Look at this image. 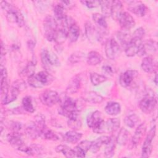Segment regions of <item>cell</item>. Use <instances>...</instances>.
I'll return each mask as SVG.
<instances>
[{"label":"cell","instance_id":"obj_46","mask_svg":"<svg viewBox=\"0 0 158 158\" xmlns=\"http://www.w3.org/2000/svg\"><path fill=\"white\" fill-rule=\"evenodd\" d=\"M139 122V117L135 114H130L125 117L124 122L125 125L130 128H134Z\"/></svg>","mask_w":158,"mask_h":158},{"label":"cell","instance_id":"obj_30","mask_svg":"<svg viewBox=\"0 0 158 158\" xmlns=\"http://www.w3.org/2000/svg\"><path fill=\"white\" fill-rule=\"evenodd\" d=\"M102 57L100 53L95 51H91L87 56L86 61L89 65H97L102 61Z\"/></svg>","mask_w":158,"mask_h":158},{"label":"cell","instance_id":"obj_13","mask_svg":"<svg viewBox=\"0 0 158 158\" xmlns=\"http://www.w3.org/2000/svg\"><path fill=\"white\" fill-rule=\"evenodd\" d=\"M21 136L22 134L12 131L10 133L7 135V139L12 146L19 151L23 152L26 145L22 140Z\"/></svg>","mask_w":158,"mask_h":158},{"label":"cell","instance_id":"obj_32","mask_svg":"<svg viewBox=\"0 0 158 158\" xmlns=\"http://www.w3.org/2000/svg\"><path fill=\"white\" fill-rule=\"evenodd\" d=\"M25 132L26 133L28 137L32 139H37L41 136L39 130L33 122H31L27 125V127L25 128Z\"/></svg>","mask_w":158,"mask_h":158},{"label":"cell","instance_id":"obj_17","mask_svg":"<svg viewBox=\"0 0 158 158\" xmlns=\"http://www.w3.org/2000/svg\"><path fill=\"white\" fill-rule=\"evenodd\" d=\"M146 131V124L145 122H143L139 124L131 138V144L133 147H136L141 142L145 133Z\"/></svg>","mask_w":158,"mask_h":158},{"label":"cell","instance_id":"obj_27","mask_svg":"<svg viewBox=\"0 0 158 158\" xmlns=\"http://www.w3.org/2000/svg\"><path fill=\"white\" fill-rule=\"evenodd\" d=\"M80 33V28L78 25L75 22H74L70 26L68 30L67 38L69 41L70 43H75L78 39Z\"/></svg>","mask_w":158,"mask_h":158},{"label":"cell","instance_id":"obj_39","mask_svg":"<svg viewBox=\"0 0 158 158\" xmlns=\"http://www.w3.org/2000/svg\"><path fill=\"white\" fill-rule=\"evenodd\" d=\"M67 33L68 30L63 27L58 28L54 40L57 44L60 45L65 42V40L67 38Z\"/></svg>","mask_w":158,"mask_h":158},{"label":"cell","instance_id":"obj_49","mask_svg":"<svg viewBox=\"0 0 158 158\" xmlns=\"http://www.w3.org/2000/svg\"><path fill=\"white\" fill-rule=\"evenodd\" d=\"M13 86L15 87L17 89H18L20 92L25 90L27 88V85L25 82L22 80H17L14 81L12 83Z\"/></svg>","mask_w":158,"mask_h":158},{"label":"cell","instance_id":"obj_50","mask_svg":"<svg viewBox=\"0 0 158 158\" xmlns=\"http://www.w3.org/2000/svg\"><path fill=\"white\" fill-rule=\"evenodd\" d=\"M81 2L90 9L100 6V1H81Z\"/></svg>","mask_w":158,"mask_h":158},{"label":"cell","instance_id":"obj_21","mask_svg":"<svg viewBox=\"0 0 158 158\" xmlns=\"http://www.w3.org/2000/svg\"><path fill=\"white\" fill-rule=\"evenodd\" d=\"M91 141L88 140H83L80 142L73 149L75 152V156L78 157H85L88 150L90 149Z\"/></svg>","mask_w":158,"mask_h":158},{"label":"cell","instance_id":"obj_4","mask_svg":"<svg viewBox=\"0 0 158 158\" xmlns=\"http://www.w3.org/2000/svg\"><path fill=\"white\" fill-rule=\"evenodd\" d=\"M157 105V97L151 89L146 91L143 98L139 103V107L142 112L150 114L154 111Z\"/></svg>","mask_w":158,"mask_h":158},{"label":"cell","instance_id":"obj_37","mask_svg":"<svg viewBox=\"0 0 158 158\" xmlns=\"http://www.w3.org/2000/svg\"><path fill=\"white\" fill-rule=\"evenodd\" d=\"M116 140L114 136H110L109 141L106 144V148L104 151L105 156L107 157H112L114 155L115 148Z\"/></svg>","mask_w":158,"mask_h":158},{"label":"cell","instance_id":"obj_9","mask_svg":"<svg viewBox=\"0 0 158 158\" xmlns=\"http://www.w3.org/2000/svg\"><path fill=\"white\" fill-rule=\"evenodd\" d=\"M40 99L43 104L48 107H52L59 102L60 96L54 90L47 89L40 94Z\"/></svg>","mask_w":158,"mask_h":158},{"label":"cell","instance_id":"obj_36","mask_svg":"<svg viewBox=\"0 0 158 158\" xmlns=\"http://www.w3.org/2000/svg\"><path fill=\"white\" fill-rule=\"evenodd\" d=\"M67 125L68 127L73 130L77 131L80 129L82 125V122L79 116V114L69 118L67 120Z\"/></svg>","mask_w":158,"mask_h":158},{"label":"cell","instance_id":"obj_34","mask_svg":"<svg viewBox=\"0 0 158 158\" xmlns=\"http://www.w3.org/2000/svg\"><path fill=\"white\" fill-rule=\"evenodd\" d=\"M55 150L58 153H62L66 157H74L75 156V152L74 149H72L69 146L65 144H59L57 146Z\"/></svg>","mask_w":158,"mask_h":158},{"label":"cell","instance_id":"obj_40","mask_svg":"<svg viewBox=\"0 0 158 158\" xmlns=\"http://www.w3.org/2000/svg\"><path fill=\"white\" fill-rule=\"evenodd\" d=\"M36 61L33 58L32 60L28 62V64L25 66V67L23 69L21 72V74L24 77H29L30 76L33 75L35 73V66H36Z\"/></svg>","mask_w":158,"mask_h":158},{"label":"cell","instance_id":"obj_31","mask_svg":"<svg viewBox=\"0 0 158 158\" xmlns=\"http://www.w3.org/2000/svg\"><path fill=\"white\" fill-rule=\"evenodd\" d=\"M66 9L63 5L59 2V3L54 5L53 8V12L55 16V19L59 22L62 21L67 17Z\"/></svg>","mask_w":158,"mask_h":158},{"label":"cell","instance_id":"obj_16","mask_svg":"<svg viewBox=\"0 0 158 158\" xmlns=\"http://www.w3.org/2000/svg\"><path fill=\"white\" fill-rule=\"evenodd\" d=\"M118 23L123 30H128L135 25L133 17L127 12H123L118 19Z\"/></svg>","mask_w":158,"mask_h":158},{"label":"cell","instance_id":"obj_29","mask_svg":"<svg viewBox=\"0 0 158 158\" xmlns=\"http://www.w3.org/2000/svg\"><path fill=\"white\" fill-rule=\"evenodd\" d=\"M105 112L109 115H117L121 112L120 105L117 102H109L105 107Z\"/></svg>","mask_w":158,"mask_h":158},{"label":"cell","instance_id":"obj_1","mask_svg":"<svg viewBox=\"0 0 158 158\" xmlns=\"http://www.w3.org/2000/svg\"><path fill=\"white\" fill-rule=\"evenodd\" d=\"M1 7L6 12V18L8 22L16 23L20 27H22L25 25L23 16L17 8L4 1H1Z\"/></svg>","mask_w":158,"mask_h":158},{"label":"cell","instance_id":"obj_3","mask_svg":"<svg viewBox=\"0 0 158 158\" xmlns=\"http://www.w3.org/2000/svg\"><path fill=\"white\" fill-rule=\"evenodd\" d=\"M54 80V78L51 73L43 70L28 77V83L31 87L39 88L50 85Z\"/></svg>","mask_w":158,"mask_h":158},{"label":"cell","instance_id":"obj_48","mask_svg":"<svg viewBox=\"0 0 158 158\" xmlns=\"http://www.w3.org/2000/svg\"><path fill=\"white\" fill-rule=\"evenodd\" d=\"M83 56H84V55H83V52L77 51V52H73V54H72L70 56V57L68 59V61L70 64H75L78 63L80 61H81Z\"/></svg>","mask_w":158,"mask_h":158},{"label":"cell","instance_id":"obj_41","mask_svg":"<svg viewBox=\"0 0 158 158\" xmlns=\"http://www.w3.org/2000/svg\"><path fill=\"white\" fill-rule=\"evenodd\" d=\"M127 31V30H123L122 31H118V33L117 34V37L118 40H119L120 44L122 46H125V48L128 44V43L130 42V41L131 38V36Z\"/></svg>","mask_w":158,"mask_h":158},{"label":"cell","instance_id":"obj_10","mask_svg":"<svg viewBox=\"0 0 158 158\" xmlns=\"http://www.w3.org/2000/svg\"><path fill=\"white\" fill-rule=\"evenodd\" d=\"M156 127L154 125L148 132L145 140L143 143V145L142 147L141 151V157H149L152 151V141L156 135Z\"/></svg>","mask_w":158,"mask_h":158},{"label":"cell","instance_id":"obj_47","mask_svg":"<svg viewBox=\"0 0 158 158\" xmlns=\"http://www.w3.org/2000/svg\"><path fill=\"white\" fill-rule=\"evenodd\" d=\"M41 137H43L44 139L52 141H57L60 139L59 136L57 133H56L52 130L48 128V127H46L43 131Z\"/></svg>","mask_w":158,"mask_h":158},{"label":"cell","instance_id":"obj_33","mask_svg":"<svg viewBox=\"0 0 158 158\" xmlns=\"http://www.w3.org/2000/svg\"><path fill=\"white\" fill-rule=\"evenodd\" d=\"M23 152L29 156H38L43 154L44 149L41 145L31 144L30 146H26Z\"/></svg>","mask_w":158,"mask_h":158},{"label":"cell","instance_id":"obj_51","mask_svg":"<svg viewBox=\"0 0 158 158\" xmlns=\"http://www.w3.org/2000/svg\"><path fill=\"white\" fill-rule=\"evenodd\" d=\"M102 70L105 73H107L108 75H112L114 73V70H113L112 67L109 65H104L102 66Z\"/></svg>","mask_w":158,"mask_h":158},{"label":"cell","instance_id":"obj_22","mask_svg":"<svg viewBox=\"0 0 158 158\" xmlns=\"http://www.w3.org/2000/svg\"><path fill=\"white\" fill-rule=\"evenodd\" d=\"M85 35L89 40H98L99 35V28H95L90 22H86L85 25Z\"/></svg>","mask_w":158,"mask_h":158},{"label":"cell","instance_id":"obj_8","mask_svg":"<svg viewBox=\"0 0 158 158\" xmlns=\"http://www.w3.org/2000/svg\"><path fill=\"white\" fill-rule=\"evenodd\" d=\"M120 52V46L115 39L110 38L107 40L105 43V54L108 59H115L118 57Z\"/></svg>","mask_w":158,"mask_h":158},{"label":"cell","instance_id":"obj_20","mask_svg":"<svg viewBox=\"0 0 158 158\" xmlns=\"http://www.w3.org/2000/svg\"><path fill=\"white\" fill-rule=\"evenodd\" d=\"M83 101L91 104H99L104 101V98L96 91H86L81 94Z\"/></svg>","mask_w":158,"mask_h":158},{"label":"cell","instance_id":"obj_18","mask_svg":"<svg viewBox=\"0 0 158 158\" xmlns=\"http://www.w3.org/2000/svg\"><path fill=\"white\" fill-rule=\"evenodd\" d=\"M141 69L146 73H153L157 70V61L151 56H148L143 58L141 64Z\"/></svg>","mask_w":158,"mask_h":158},{"label":"cell","instance_id":"obj_44","mask_svg":"<svg viewBox=\"0 0 158 158\" xmlns=\"http://www.w3.org/2000/svg\"><path fill=\"white\" fill-rule=\"evenodd\" d=\"M22 107L23 109L30 113H33L35 112V109L34 107L32 98L31 96H27L24 97L22 99Z\"/></svg>","mask_w":158,"mask_h":158},{"label":"cell","instance_id":"obj_28","mask_svg":"<svg viewBox=\"0 0 158 158\" xmlns=\"http://www.w3.org/2000/svg\"><path fill=\"white\" fill-rule=\"evenodd\" d=\"M20 93V91L18 89L12 86L7 95L2 99H1L2 104L6 105L14 101L15 100L17 99V98Z\"/></svg>","mask_w":158,"mask_h":158},{"label":"cell","instance_id":"obj_6","mask_svg":"<svg viewBox=\"0 0 158 158\" xmlns=\"http://www.w3.org/2000/svg\"><path fill=\"white\" fill-rule=\"evenodd\" d=\"M43 28L46 38L49 41H54L59 28L56 19L52 15L46 16L44 20Z\"/></svg>","mask_w":158,"mask_h":158},{"label":"cell","instance_id":"obj_45","mask_svg":"<svg viewBox=\"0 0 158 158\" xmlns=\"http://www.w3.org/2000/svg\"><path fill=\"white\" fill-rule=\"evenodd\" d=\"M112 1H100V6L101 7L102 14L105 17L110 16L111 6Z\"/></svg>","mask_w":158,"mask_h":158},{"label":"cell","instance_id":"obj_7","mask_svg":"<svg viewBox=\"0 0 158 158\" xmlns=\"http://www.w3.org/2000/svg\"><path fill=\"white\" fill-rule=\"evenodd\" d=\"M41 60L43 67L46 71L49 70L51 66H59L60 61L58 57L52 52L47 49H43L41 52Z\"/></svg>","mask_w":158,"mask_h":158},{"label":"cell","instance_id":"obj_5","mask_svg":"<svg viewBox=\"0 0 158 158\" xmlns=\"http://www.w3.org/2000/svg\"><path fill=\"white\" fill-rule=\"evenodd\" d=\"M120 126V121L117 118H110L106 121L102 120L96 127L93 129L96 134L110 133L117 131Z\"/></svg>","mask_w":158,"mask_h":158},{"label":"cell","instance_id":"obj_42","mask_svg":"<svg viewBox=\"0 0 158 158\" xmlns=\"http://www.w3.org/2000/svg\"><path fill=\"white\" fill-rule=\"evenodd\" d=\"M107 80V78L105 75H101L96 72H92L90 73V81L94 86L99 85Z\"/></svg>","mask_w":158,"mask_h":158},{"label":"cell","instance_id":"obj_26","mask_svg":"<svg viewBox=\"0 0 158 158\" xmlns=\"http://www.w3.org/2000/svg\"><path fill=\"white\" fill-rule=\"evenodd\" d=\"M123 5L120 1H112L110 16L115 20H118L119 17L123 12Z\"/></svg>","mask_w":158,"mask_h":158},{"label":"cell","instance_id":"obj_23","mask_svg":"<svg viewBox=\"0 0 158 158\" xmlns=\"http://www.w3.org/2000/svg\"><path fill=\"white\" fill-rule=\"evenodd\" d=\"M81 85V79L78 75L74 76L69 81L67 88L66 93L72 94L76 93L80 89Z\"/></svg>","mask_w":158,"mask_h":158},{"label":"cell","instance_id":"obj_24","mask_svg":"<svg viewBox=\"0 0 158 158\" xmlns=\"http://www.w3.org/2000/svg\"><path fill=\"white\" fill-rule=\"evenodd\" d=\"M110 136H101L93 141H91V145L90 150L93 153H96L99 151L101 147L103 145H106L110 139Z\"/></svg>","mask_w":158,"mask_h":158},{"label":"cell","instance_id":"obj_12","mask_svg":"<svg viewBox=\"0 0 158 158\" xmlns=\"http://www.w3.org/2000/svg\"><path fill=\"white\" fill-rule=\"evenodd\" d=\"M157 49V43L152 40H147L144 44L142 43L137 55L141 57L144 56H151L156 52Z\"/></svg>","mask_w":158,"mask_h":158},{"label":"cell","instance_id":"obj_35","mask_svg":"<svg viewBox=\"0 0 158 158\" xmlns=\"http://www.w3.org/2000/svg\"><path fill=\"white\" fill-rule=\"evenodd\" d=\"M129 137V131L125 128H122L115 138L116 143L120 146H124L127 143Z\"/></svg>","mask_w":158,"mask_h":158},{"label":"cell","instance_id":"obj_43","mask_svg":"<svg viewBox=\"0 0 158 158\" xmlns=\"http://www.w3.org/2000/svg\"><path fill=\"white\" fill-rule=\"evenodd\" d=\"M7 127L12 131L18 133L20 134H22V132L25 131V128H24L23 125L22 123L15 122V121H10L7 123Z\"/></svg>","mask_w":158,"mask_h":158},{"label":"cell","instance_id":"obj_38","mask_svg":"<svg viewBox=\"0 0 158 158\" xmlns=\"http://www.w3.org/2000/svg\"><path fill=\"white\" fill-rule=\"evenodd\" d=\"M92 17L95 23L99 27V28L102 30L107 29V23L105 17L102 14L95 13L93 14Z\"/></svg>","mask_w":158,"mask_h":158},{"label":"cell","instance_id":"obj_25","mask_svg":"<svg viewBox=\"0 0 158 158\" xmlns=\"http://www.w3.org/2000/svg\"><path fill=\"white\" fill-rule=\"evenodd\" d=\"M83 135L81 133L77 132L76 130H71L67 131L63 136V139L72 144H75L78 143L81 138Z\"/></svg>","mask_w":158,"mask_h":158},{"label":"cell","instance_id":"obj_11","mask_svg":"<svg viewBox=\"0 0 158 158\" xmlns=\"http://www.w3.org/2000/svg\"><path fill=\"white\" fill-rule=\"evenodd\" d=\"M143 38L139 36L132 35L131 38L128 44L125 48V52L127 56L133 57L137 54L141 46L142 45Z\"/></svg>","mask_w":158,"mask_h":158},{"label":"cell","instance_id":"obj_52","mask_svg":"<svg viewBox=\"0 0 158 158\" xmlns=\"http://www.w3.org/2000/svg\"><path fill=\"white\" fill-rule=\"evenodd\" d=\"M154 81L156 85H157V73H156V74H155V77H154Z\"/></svg>","mask_w":158,"mask_h":158},{"label":"cell","instance_id":"obj_19","mask_svg":"<svg viewBox=\"0 0 158 158\" xmlns=\"http://www.w3.org/2000/svg\"><path fill=\"white\" fill-rule=\"evenodd\" d=\"M102 120V113L99 110H95L88 115L86 118V123L89 128L93 129Z\"/></svg>","mask_w":158,"mask_h":158},{"label":"cell","instance_id":"obj_15","mask_svg":"<svg viewBox=\"0 0 158 158\" xmlns=\"http://www.w3.org/2000/svg\"><path fill=\"white\" fill-rule=\"evenodd\" d=\"M128 9L138 17L144 16L146 12V7L145 4L140 1H128Z\"/></svg>","mask_w":158,"mask_h":158},{"label":"cell","instance_id":"obj_14","mask_svg":"<svg viewBox=\"0 0 158 158\" xmlns=\"http://www.w3.org/2000/svg\"><path fill=\"white\" fill-rule=\"evenodd\" d=\"M138 75V72L135 70H128L122 73L119 78L120 85L122 87H128L131 85L135 78Z\"/></svg>","mask_w":158,"mask_h":158},{"label":"cell","instance_id":"obj_2","mask_svg":"<svg viewBox=\"0 0 158 158\" xmlns=\"http://www.w3.org/2000/svg\"><path fill=\"white\" fill-rule=\"evenodd\" d=\"M60 102L59 108V114L67 117L68 118L79 114V109L77 101L72 98L64 96L62 98L60 97Z\"/></svg>","mask_w":158,"mask_h":158}]
</instances>
